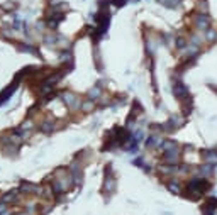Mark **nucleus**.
I'll return each mask as SVG.
<instances>
[{
    "label": "nucleus",
    "instance_id": "nucleus-1",
    "mask_svg": "<svg viewBox=\"0 0 217 215\" xmlns=\"http://www.w3.org/2000/svg\"><path fill=\"white\" fill-rule=\"evenodd\" d=\"M173 93H175V97H176V98L185 100V98L188 97V88L183 85L180 80H175V83H173Z\"/></svg>",
    "mask_w": 217,
    "mask_h": 215
},
{
    "label": "nucleus",
    "instance_id": "nucleus-2",
    "mask_svg": "<svg viewBox=\"0 0 217 215\" xmlns=\"http://www.w3.org/2000/svg\"><path fill=\"white\" fill-rule=\"evenodd\" d=\"M195 26L200 30H209L210 29V19L207 14H197L195 15Z\"/></svg>",
    "mask_w": 217,
    "mask_h": 215
},
{
    "label": "nucleus",
    "instance_id": "nucleus-3",
    "mask_svg": "<svg viewBox=\"0 0 217 215\" xmlns=\"http://www.w3.org/2000/svg\"><path fill=\"white\" fill-rule=\"evenodd\" d=\"M202 159L205 164H217V151L215 149H204L202 151Z\"/></svg>",
    "mask_w": 217,
    "mask_h": 215
},
{
    "label": "nucleus",
    "instance_id": "nucleus-4",
    "mask_svg": "<svg viewBox=\"0 0 217 215\" xmlns=\"http://www.w3.org/2000/svg\"><path fill=\"white\" fill-rule=\"evenodd\" d=\"M183 124H185L183 117H171L170 122H168V125H165V127L166 129H178V127H182Z\"/></svg>",
    "mask_w": 217,
    "mask_h": 215
},
{
    "label": "nucleus",
    "instance_id": "nucleus-5",
    "mask_svg": "<svg viewBox=\"0 0 217 215\" xmlns=\"http://www.w3.org/2000/svg\"><path fill=\"white\" fill-rule=\"evenodd\" d=\"M168 188H170V191H173V193H182V188H180V185L176 181H171L170 185H168Z\"/></svg>",
    "mask_w": 217,
    "mask_h": 215
},
{
    "label": "nucleus",
    "instance_id": "nucleus-6",
    "mask_svg": "<svg viewBox=\"0 0 217 215\" xmlns=\"http://www.w3.org/2000/svg\"><path fill=\"white\" fill-rule=\"evenodd\" d=\"M205 37H207L209 41H215V39H217V32H214L212 29H209L207 34H205Z\"/></svg>",
    "mask_w": 217,
    "mask_h": 215
},
{
    "label": "nucleus",
    "instance_id": "nucleus-7",
    "mask_svg": "<svg viewBox=\"0 0 217 215\" xmlns=\"http://www.w3.org/2000/svg\"><path fill=\"white\" fill-rule=\"evenodd\" d=\"M100 90H98V88H94V90H90V97H92V98H98V97H100Z\"/></svg>",
    "mask_w": 217,
    "mask_h": 215
},
{
    "label": "nucleus",
    "instance_id": "nucleus-8",
    "mask_svg": "<svg viewBox=\"0 0 217 215\" xmlns=\"http://www.w3.org/2000/svg\"><path fill=\"white\" fill-rule=\"evenodd\" d=\"M185 44H187V41H185L183 37H178V41H176V46H178V47H183Z\"/></svg>",
    "mask_w": 217,
    "mask_h": 215
},
{
    "label": "nucleus",
    "instance_id": "nucleus-9",
    "mask_svg": "<svg viewBox=\"0 0 217 215\" xmlns=\"http://www.w3.org/2000/svg\"><path fill=\"white\" fill-rule=\"evenodd\" d=\"M92 107H94V103H92V102H87L85 105H83V110H90Z\"/></svg>",
    "mask_w": 217,
    "mask_h": 215
}]
</instances>
